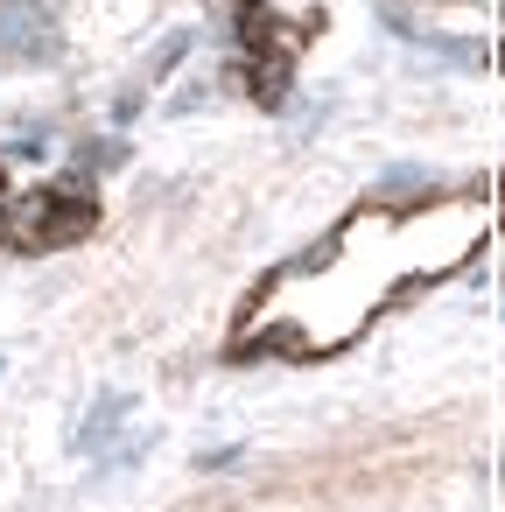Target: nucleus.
Returning <instances> with one entry per match:
<instances>
[{"instance_id": "f257e3e1", "label": "nucleus", "mask_w": 505, "mask_h": 512, "mask_svg": "<svg viewBox=\"0 0 505 512\" xmlns=\"http://www.w3.org/2000/svg\"><path fill=\"white\" fill-rule=\"evenodd\" d=\"M0 225H8V239H15L22 253H50V246H78V239L99 225V204H92L85 183H64V190H36V197H22Z\"/></svg>"}, {"instance_id": "f03ea898", "label": "nucleus", "mask_w": 505, "mask_h": 512, "mask_svg": "<svg viewBox=\"0 0 505 512\" xmlns=\"http://www.w3.org/2000/svg\"><path fill=\"white\" fill-rule=\"evenodd\" d=\"M253 99H260V106H281V99H288V57H281V50L253 57Z\"/></svg>"}, {"instance_id": "7ed1b4c3", "label": "nucleus", "mask_w": 505, "mask_h": 512, "mask_svg": "<svg viewBox=\"0 0 505 512\" xmlns=\"http://www.w3.org/2000/svg\"><path fill=\"white\" fill-rule=\"evenodd\" d=\"M127 407H134V400H127V393H113V400H106V407H99V421H92V428H85V449H99V442H106V435H113V428H120V421H127Z\"/></svg>"}, {"instance_id": "20e7f679", "label": "nucleus", "mask_w": 505, "mask_h": 512, "mask_svg": "<svg viewBox=\"0 0 505 512\" xmlns=\"http://www.w3.org/2000/svg\"><path fill=\"white\" fill-rule=\"evenodd\" d=\"M498 71H505V43H498Z\"/></svg>"}, {"instance_id": "39448f33", "label": "nucleus", "mask_w": 505, "mask_h": 512, "mask_svg": "<svg viewBox=\"0 0 505 512\" xmlns=\"http://www.w3.org/2000/svg\"><path fill=\"white\" fill-rule=\"evenodd\" d=\"M498 197H505V176H498Z\"/></svg>"}]
</instances>
